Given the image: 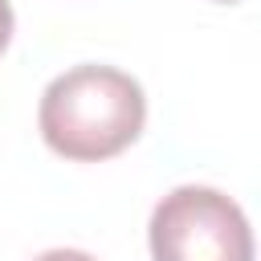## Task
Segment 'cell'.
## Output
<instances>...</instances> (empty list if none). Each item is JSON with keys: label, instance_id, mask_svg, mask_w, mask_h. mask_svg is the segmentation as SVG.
Instances as JSON below:
<instances>
[{"label": "cell", "instance_id": "1", "mask_svg": "<svg viewBox=\"0 0 261 261\" xmlns=\"http://www.w3.org/2000/svg\"><path fill=\"white\" fill-rule=\"evenodd\" d=\"M37 122L41 139L57 155L98 163L139 139L147 122V98L143 86L114 65H73L45 86Z\"/></svg>", "mask_w": 261, "mask_h": 261}, {"label": "cell", "instance_id": "2", "mask_svg": "<svg viewBox=\"0 0 261 261\" xmlns=\"http://www.w3.org/2000/svg\"><path fill=\"white\" fill-rule=\"evenodd\" d=\"M155 261H253V228L237 200L184 184L167 192L147 224Z\"/></svg>", "mask_w": 261, "mask_h": 261}, {"label": "cell", "instance_id": "3", "mask_svg": "<svg viewBox=\"0 0 261 261\" xmlns=\"http://www.w3.org/2000/svg\"><path fill=\"white\" fill-rule=\"evenodd\" d=\"M33 261H94V257L82 253V249H49V253H41V257H33Z\"/></svg>", "mask_w": 261, "mask_h": 261}, {"label": "cell", "instance_id": "4", "mask_svg": "<svg viewBox=\"0 0 261 261\" xmlns=\"http://www.w3.org/2000/svg\"><path fill=\"white\" fill-rule=\"evenodd\" d=\"M8 41H12V4L0 0V53L8 49Z\"/></svg>", "mask_w": 261, "mask_h": 261}, {"label": "cell", "instance_id": "5", "mask_svg": "<svg viewBox=\"0 0 261 261\" xmlns=\"http://www.w3.org/2000/svg\"><path fill=\"white\" fill-rule=\"evenodd\" d=\"M216 4H237V0H216Z\"/></svg>", "mask_w": 261, "mask_h": 261}]
</instances>
